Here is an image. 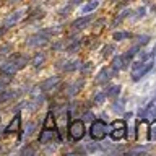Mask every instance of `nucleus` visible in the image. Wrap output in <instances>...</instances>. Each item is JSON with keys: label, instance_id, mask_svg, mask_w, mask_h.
I'll use <instances>...</instances> for the list:
<instances>
[{"label": "nucleus", "instance_id": "obj_1", "mask_svg": "<svg viewBox=\"0 0 156 156\" xmlns=\"http://www.w3.org/2000/svg\"><path fill=\"white\" fill-rule=\"evenodd\" d=\"M28 62H29V58L26 55H21V54H13V55L3 63V65H0V75L13 76L18 70H21V68L26 67Z\"/></svg>", "mask_w": 156, "mask_h": 156}, {"label": "nucleus", "instance_id": "obj_2", "mask_svg": "<svg viewBox=\"0 0 156 156\" xmlns=\"http://www.w3.org/2000/svg\"><path fill=\"white\" fill-rule=\"evenodd\" d=\"M151 68H153V60L151 58H146V60H136L132 65V80L138 81L141 80L146 73H148Z\"/></svg>", "mask_w": 156, "mask_h": 156}, {"label": "nucleus", "instance_id": "obj_3", "mask_svg": "<svg viewBox=\"0 0 156 156\" xmlns=\"http://www.w3.org/2000/svg\"><path fill=\"white\" fill-rule=\"evenodd\" d=\"M39 143L49 145V143H62V135L58 129H42L39 133Z\"/></svg>", "mask_w": 156, "mask_h": 156}, {"label": "nucleus", "instance_id": "obj_4", "mask_svg": "<svg viewBox=\"0 0 156 156\" xmlns=\"http://www.w3.org/2000/svg\"><path fill=\"white\" fill-rule=\"evenodd\" d=\"M68 135L73 141H78L85 136V122L80 120V119H75L70 122L68 125Z\"/></svg>", "mask_w": 156, "mask_h": 156}, {"label": "nucleus", "instance_id": "obj_5", "mask_svg": "<svg viewBox=\"0 0 156 156\" xmlns=\"http://www.w3.org/2000/svg\"><path fill=\"white\" fill-rule=\"evenodd\" d=\"M107 133V125L104 120L98 119V120H93L91 122V127H90V135L91 138L94 140H102Z\"/></svg>", "mask_w": 156, "mask_h": 156}, {"label": "nucleus", "instance_id": "obj_6", "mask_svg": "<svg viewBox=\"0 0 156 156\" xmlns=\"http://www.w3.org/2000/svg\"><path fill=\"white\" fill-rule=\"evenodd\" d=\"M127 124L124 120H114L111 124V130H109V133L112 136V140H120V138H124L125 133H127Z\"/></svg>", "mask_w": 156, "mask_h": 156}, {"label": "nucleus", "instance_id": "obj_7", "mask_svg": "<svg viewBox=\"0 0 156 156\" xmlns=\"http://www.w3.org/2000/svg\"><path fill=\"white\" fill-rule=\"evenodd\" d=\"M47 44H49V36L44 34L42 31L33 34L31 37L26 39V46L29 47H42V46H47Z\"/></svg>", "mask_w": 156, "mask_h": 156}, {"label": "nucleus", "instance_id": "obj_8", "mask_svg": "<svg viewBox=\"0 0 156 156\" xmlns=\"http://www.w3.org/2000/svg\"><path fill=\"white\" fill-rule=\"evenodd\" d=\"M58 85H60V78L58 76H51V78L44 80L41 85H39V90H41V93H49V91L55 90Z\"/></svg>", "mask_w": 156, "mask_h": 156}, {"label": "nucleus", "instance_id": "obj_9", "mask_svg": "<svg viewBox=\"0 0 156 156\" xmlns=\"http://www.w3.org/2000/svg\"><path fill=\"white\" fill-rule=\"evenodd\" d=\"M24 13H26V10H18V12H13V13H10L7 18H5V21H3V26L5 28H12V26H15L20 20H21L23 16H24Z\"/></svg>", "mask_w": 156, "mask_h": 156}, {"label": "nucleus", "instance_id": "obj_10", "mask_svg": "<svg viewBox=\"0 0 156 156\" xmlns=\"http://www.w3.org/2000/svg\"><path fill=\"white\" fill-rule=\"evenodd\" d=\"M20 125H21V117H20V114H16V115L13 117V120L3 129V133H5V135L20 133Z\"/></svg>", "mask_w": 156, "mask_h": 156}, {"label": "nucleus", "instance_id": "obj_11", "mask_svg": "<svg viewBox=\"0 0 156 156\" xmlns=\"http://www.w3.org/2000/svg\"><path fill=\"white\" fill-rule=\"evenodd\" d=\"M93 21V15H85V16L75 20V21L72 23V29L73 31H80V29H85L88 24H91Z\"/></svg>", "mask_w": 156, "mask_h": 156}, {"label": "nucleus", "instance_id": "obj_12", "mask_svg": "<svg viewBox=\"0 0 156 156\" xmlns=\"http://www.w3.org/2000/svg\"><path fill=\"white\" fill-rule=\"evenodd\" d=\"M83 85H85V78H80V80H75V81H73L70 86L67 88V94H68V96H75L76 93H80V91H81Z\"/></svg>", "mask_w": 156, "mask_h": 156}, {"label": "nucleus", "instance_id": "obj_13", "mask_svg": "<svg viewBox=\"0 0 156 156\" xmlns=\"http://www.w3.org/2000/svg\"><path fill=\"white\" fill-rule=\"evenodd\" d=\"M20 94V91H12V90H0V104H3V102H8L15 99Z\"/></svg>", "mask_w": 156, "mask_h": 156}, {"label": "nucleus", "instance_id": "obj_14", "mask_svg": "<svg viewBox=\"0 0 156 156\" xmlns=\"http://www.w3.org/2000/svg\"><path fill=\"white\" fill-rule=\"evenodd\" d=\"M111 72H109V68H102V70L98 73V76H96V83L98 85H104V83H107L111 80Z\"/></svg>", "mask_w": 156, "mask_h": 156}, {"label": "nucleus", "instance_id": "obj_15", "mask_svg": "<svg viewBox=\"0 0 156 156\" xmlns=\"http://www.w3.org/2000/svg\"><path fill=\"white\" fill-rule=\"evenodd\" d=\"M80 67H81L80 60H70V62H65V65H60L58 68H62L63 72H75V70H80Z\"/></svg>", "mask_w": 156, "mask_h": 156}, {"label": "nucleus", "instance_id": "obj_16", "mask_svg": "<svg viewBox=\"0 0 156 156\" xmlns=\"http://www.w3.org/2000/svg\"><path fill=\"white\" fill-rule=\"evenodd\" d=\"M44 62H46V54H44V52H37L36 55L33 57V60H31L34 68H41L44 65Z\"/></svg>", "mask_w": 156, "mask_h": 156}, {"label": "nucleus", "instance_id": "obj_17", "mask_svg": "<svg viewBox=\"0 0 156 156\" xmlns=\"http://www.w3.org/2000/svg\"><path fill=\"white\" fill-rule=\"evenodd\" d=\"M98 7H99V0H90V2L81 8V13H91V12H94Z\"/></svg>", "mask_w": 156, "mask_h": 156}, {"label": "nucleus", "instance_id": "obj_18", "mask_svg": "<svg viewBox=\"0 0 156 156\" xmlns=\"http://www.w3.org/2000/svg\"><path fill=\"white\" fill-rule=\"evenodd\" d=\"M132 13H133V12H132V10H129V8L124 10L122 13H119V16L114 18V21H112V26H117L119 23H122V20H125L127 16H132Z\"/></svg>", "mask_w": 156, "mask_h": 156}, {"label": "nucleus", "instance_id": "obj_19", "mask_svg": "<svg viewBox=\"0 0 156 156\" xmlns=\"http://www.w3.org/2000/svg\"><path fill=\"white\" fill-rule=\"evenodd\" d=\"M104 101H106V91H98L94 94V98H93V104L94 106L104 104Z\"/></svg>", "mask_w": 156, "mask_h": 156}, {"label": "nucleus", "instance_id": "obj_20", "mask_svg": "<svg viewBox=\"0 0 156 156\" xmlns=\"http://www.w3.org/2000/svg\"><path fill=\"white\" fill-rule=\"evenodd\" d=\"M120 85H114V86H111L109 90L106 91V98H117L120 94Z\"/></svg>", "mask_w": 156, "mask_h": 156}, {"label": "nucleus", "instance_id": "obj_21", "mask_svg": "<svg viewBox=\"0 0 156 156\" xmlns=\"http://www.w3.org/2000/svg\"><path fill=\"white\" fill-rule=\"evenodd\" d=\"M129 37H130V33H127V31L114 33V41H124V39H129Z\"/></svg>", "mask_w": 156, "mask_h": 156}, {"label": "nucleus", "instance_id": "obj_22", "mask_svg": "<svg viewBox=\"0 0 156 156\" xmlns=\"http://www.w3.org/2000/svg\"><path fill=\"white\" fill-rule=\"evenodd\" d=\"M148 138L150 141H156V119L154 122L150 125V130H148Z\"/></svg>", "mask_w": 156, "mask_h": 156}, {"label": "nucleus", "instance_id": "obj_23", "mask_svg": "<svg viewBox=\"0 0 156 156\" xmlns=\"http://www.w3.org/2000/svg\"><path fill=\"white\" fill-rule=\"evenodd\" d=\"M112 52H114V46H112V44H107V46H104V47H102V51H101V55L106 58V57H109Z\"/></svg>", "mask_w": 156, "mask_h": 156}, {"label": "nucleus", "instance_id": "obj_24", "mask_svg": "<svg viewBox=\"0 0 156 156\" xmlns=\"http://www.w3.org/2000/svg\"><path fill=\"white\" fill-rule=\"evenodd\" d=\"M12 81V76L8 75H2V78H0V90H5V88L8 86V83Z\"/></svg>", "mask_w": 156, "mask_h": 156}, {"label": "nucleus", "instance_id": "obj_25", "mask_svg": "<svg viewBox=\"0 0 156 156\" xmlns=\"http://www.w3.org/2000/svg\"><path fill=\"white\" fill-rule=\"evenodd\" d=\"M148 151V148H145V146H138V148H133V150H129L127 151V154H143Z\"/></svg>", "mask_w": 156, "mask_h": 156}, {"label": "nucleus", "instance_id": "obj_26", "mask_svg": "<svg viewBox=\"0 0 156 156\" xmlns=\"http://www.w3.org/2000/svg\"><path fill=\"white\" fill-rule=\"evenodd\" d=\"M148 42H150V36H148V34H141V36L136 37V44H138V46H141V44L145 46V44H148Z\"/></svg>", "mask_w": 156, "mask_h": 156}, {"label": "nucleus", "instance_id": "obj_27", "mask_svg": "<svg viewBox=\"0 0 156 156\" xmlns=\"http://www.w3.org/2000/svg\"><path fill=\"white\" fill-rule=\"evenodd\" d=\"M80 70H81L83 75H88V73L93 70V63H91V62H86L85 65H81V67H80Z\"/></svg>", "mask_w": 156, "mask_h": 156}, {"label": "nucleus", "instance_id": "obj_28", "mask_svg": "<svg viewBox=\"0 0 156 156\" xmlns=\"http://www.w3.org/2000/svg\"><path fill=\"white\" fill-rule=\"evenodd\" d=\"M112 109L115 112H119V114H122V112H124V101H115L114 106H112Z\"/></svg>", "mask_w": 156, "mask_h": 156}, {"label": "nucleus", "instance_id": "obj_29", "mask_svg": "<svg viewBox=\"0 0 156 156\" xmlns=\"http://www.w3.org/2000/svg\"><path fill=\"white\" fill-rule=\"evenodd\" d=\"M81 120H83V122H90V124H91V122L94 120V114H93V112H90V111H86L85 114H83V119H81Z\"/></svg>", "mask_w": 156, "mask_h": 156}, {"label": "nucleus", "instance_id": "obj_30", "mask_svg": "<svg viewBox=\"0 0 156 156\" xmlns=\"http://www.w3.org/2000/svg\"><path fill=\"white\" fill-rule=\"evenodd\" d=\"M12 51V44H3V46H0V57H3L5 54H8Z\"/></svg>", "mask_w": 156, "mask_h": 156}, {"label": "nucleus", "instance_id": "obj_31", "mask_svg": "<svg viewBox=\"0 0 156 156\" xmlns=\"http://www.w3.org/2000/svg\"><path fill=\"white\" fill-rule=\"evenodd\" d=\"M20 154H34V150L31 146H24V148L20 151Z\"/></svg>", "mask_w": 156, "mask_h": 156}, {"label": "nucleus", "instance_id": "obj_32", "mask_svg": "<svg viewBox=\"0 0 156 156\" xmlns=\"http://www.w3.org/2000/svg\"><path fill=\"white\" fill-rule=\"evenodd\" d=\"M145 13H146V8L145 7H141V8H138V12H136V15H135V20H138V18H141V16H145Z\"/></svg>", "mask_w": 156, "mask_h": 156}, {"label": "nucleus", "instance_id": "obj_33", "mask_svg": "<svg viewBox=\"0 0 156 156\" xmlns=\"http://www.w3.org/2000/svg\"><path fill=\"white\" fill-rule=\"evenodd\" d=\"M70 8H72V5H68L67 8H62V10H60V15H68V12H70Z\"/></svg>", "mask_w": 156, "mask_h": 156}, {"label": "nucleus", "instance_id": "obj_34", "mask_svg": "<svg viewBox=\"0 0 156 156\" xmlns=\"http://www.w3.org/2000/svg\"><path fill=\"white\" fill-rule=\"evenodd\" d=\"M33 129H34V124H29L28 129H26V135H31L33 133Z\"/></svg>", "mask_w": 156, "mask_h": 156}, {"label": "nucleus", "instance_id": "obj_35", "mask_svg": "<svg viewBox=\"0 0 156 156\" xmlns=\"http://www.w3.org/2000/svg\"><path fill=\"white\" fill-rule=\"evenodd\" d=\"M5 33H7V28H5V26H3V28H0V37H2Z\"/></svg>", "mask_w": 156, "mask_h": 156}, {"label": "nucleus", "instance_id": "obj_36", "mask_svg": "<svg viewBox=\"0 0 156 156\" xmlns=\"http://www.w3.org/2000/svg\"><path fill=\"white\" fill-rule=\"evenodd\" d=\"M115 2H119V3H125V2H129V0H115Z\"/></svg>", "mask_w": 156, "mask_h": 156}, {"label": "nucleus", "instance_id": "obj_37", "mask_svg": "<svg viewBox=\"0 0 156 156\" xmlns=\"http://www.w3.org/2000/svg\"><path fill=\"white\" fill-rule=\"evenodd\" d=\"M12 2H18V0H12Z\"/></svg>", "mask_w": 156, "mask_h": 156}]
</instances>
